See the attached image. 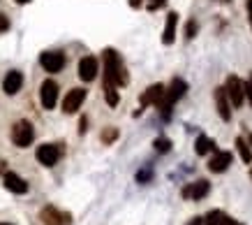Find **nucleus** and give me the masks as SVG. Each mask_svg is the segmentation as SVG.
<instances>
[{
    "label": "nucleus",
    "mask_w": 252,
    "mask_h": 225,
    "mask_svg": "<svg viewBox=\"0 0 252 225\" xmlns=\"http://www.w3.org/2000/svg\"><path fill=\"white\" fill-rule=\"evenodd\" d=\"M104 84L109 86H125L127 84V72L123 65L121 56L116 54L114 49L104 51Z\"/></svg>",
    "instance_id": "f257e3e1"
},
{
    "label": "nucleus",
    "mask_w": 252,
    "mask_h": 225,
    "mask_svg": "<svg viewBox=\"0 0 252 225\" xmlns=\"http://www.w3.org/2000/svg\"><path fill=\"white\" fill-rule=\"evenodd\" d=\"M185 91H188V84H185L183 79H174L171 81V86H169V91H164V95H162V116L169 118V114H171V105H174L176 100H181L185 95Z\"/></svg>",
    "instance_id": "f03ea898"
},
{
    "label": "nucleus",
    "mask_w": 252,
    "mask_h": 225,
    "mask_svg": "<svg viewBox=\"0 0 252 225\" xmlns=\"http://www.w3.org/2000/svg\"><path fill=\"white\" fill-rule=\"evenodd\" d=\"M32 140H35V130H32L31 121H16L12 128V142L19 149H26L32 144Z\"/></svg>",
    "instance_id": "7ed1b4c3"
},
{
    "label": "nucleus",
    "mask_w": 252,
    "mask_h": 225,
    "mask_svg": "<svg viewBox=\"0 0 252 225\" xmlns=\"http://www.w3.org/2000/svg\"><path fill=\"white\" fill-rule=\"evenodd\" d=\"M39 218H42L44 225H69L72 223V216H69L67 211H61L54 204H49V207H44V209L39 211Z\"/></svg>",
    "instance_id": "20e7f679"
},
{
    "label": "nucleus",
    "mask_w": 252,
    "mask_h": 225,
    "mask_svg": "<svg viewBox=\"0 0 252 225\" xmlns=\"http://www.w3.org/2000/svg\"><path fill=\"white\" fill-rule=\"evenodd\" d=\"M224 93H227V98L231 100V105L234 107H241L245 100V86L243 81L238 77H229L227 79V86H224Z\"/></svg>",
    "instance_id": "39448f33"
},
{
    "label": "nucleus",
    "mask_w": 252,
    "mask_h": 225,
    "mask_svg": "<svg viewBox=\"0 0 252 225\" xmlns=\"http://www.w3.org/2000/svg\"><path fill=\"white\" fill-rule=\"evenodd\" d=\"M39 65H42L46 72L56 75V72H61L63 68H65V56H63L61 51H44V54L39 56Z\"/></svg>",
    "instance_id": "423d86ee"
},
{
    "label": "nucleus",
    "mask_w": 252,
    "mask_h": 225,
    "mask_svg": "<svg viewBox=\"0 0 252 225\" xmlns=\"http://www.w3.org/2000/svg\"><path fill=\"white\" fill-rule=\"evenodd\" d=\"M39 100H42V107L44 109H54L56 100H58V84L46 79L44 84L39 86Z\"/></svg>",
    "instance_id": "0eeeda50"
},
{
    "label": "nucleus",
    "mask_w": 252,
    "mask_h": 225,
    "mask_svg": "<svg viewBox=\"0 0 252 225\" xmlns=\"http://www.w3.org/2000/svg\"><path fill=\"white\" fill-rule=\"evenodd\" d=\"M35 155H37V160L44 167H54L58 163V158H61V149L56 147V144H42V147H37Z\"/></svg>",
    "instance_id": "6e6552de"
},
{
    "label": "nucleus",
    "mask_w": 252,
    "mask_h": 225,
    "mask_svg": "<svg viewBox=\"0 0 252 225\" xmlns=\"http://www.w3.org/2000/svg\"><path fill=\"white\" fill-rule=\"evenodd\" d=\"M86 100V88H72L67 95H65V100H63V112L65 114H74Z\"/></svg>",
    "instance_id": "1a4fd4ad"
},
{
    "label": "nucleus",
    "mask_w": 252,
    "mask_h": 225,
    "mask_svg": "<svg viewBox=\"0 0 252 225\" xmlns=\"http://www.w3.org/2000/svg\"><path fill=\"white\" fill-rule=\"evenodd\" d=\"M97 72H99V63L95 56H84L79 61V77L84 79V81H93V79L97 77Z\"/></svg>",
    "instance_id": "9d476101"
},
{
    "label": "nucleus",
    "mask_w": 252,
    "mask_h": 225,
    "mask_svg": "<svg viewBox=\"0 0 252 225\" xmlns=\"http://www.w3.org/2000/svg\"><path fill=\"white\" fill-rule=\"evenodd\" d=\"M23 86V75L19 70H12L5 75V79H2V91L7 95H16L19 91H21Z\"/></svg>",
    "instance_id": "9b49d317"
},
{
    "label": "nucleus",
    "mask_w": 252,
    "mask_h": 225,
    "mask_svg": "<svg viewBox=\"0 0 252 225\" xmlns=\"http://www.w3.org/2000/svg\"><path fill=\"white\" fill-rule=\"evenodd\" d=\"M231 160H234V158H231L229 151H218V153L211 158V163H208V170L215 172V174H220V172H224L227 167H229Z\"/></svg>",
    "instance_id": "f8f14e48"
},
{
    "label": "nucleus",
    "mask_w": 252,
    "mask_h": 225,
    "mask_svg": "<svg viewBox=\"0 0 252 225\" xmlns=\"http://www.w3.org/2000/svg\"><path fill=\"white\" fill-rule=\"evenodd\" d=\"M215 105H218V114H220L222 121H231L229 98L224 93V88H215Z\"/></svg>",
    "instance_id": "ddd939ff"
},
{
    "label": "nucleus",
    "mask_w": 252,
    "mask_h": 225,
    "mask_svg": "<svg viewBox=\"0 0 252 225\" xmlns=\"http://www.w3.org/2000/svg\"><path fill=\"white\" fill-rule=\"evenodd\" d=\"M164 95V86L162 84H153L146 88V93L141 95V107H148V105H158Z\"/></svg>",
    "instance_id": "4468645a"
},
{
    "label": "nucleus",
    "mask_w": 252,
    "mask_h": 225,
    "mask_svg": "<svg viewBox=\"0 0 252 225\" xmlns=\"http://www.w3.org/2000/svg\"><path fill=\"white\" fill-rule=\"evenodd\" d=\"M5 188L12 190V193H16V195L28 193V184H26L19 174H14V172H7V174H5Z\"/></svg>",
    "instance_id": "2eb2a0df"
},
{
    "label": "nucleus",
    "mask_w": 252,
    "mask_h": 225,
    "mask_svg": "<svg viewBox=\"0 0 252 225\" xmlns=\"http://www.w3.org/2000/svg\"><path fill=\"white\" fill-rule=\"evenodd\" d=\"M208 181L206 179H201V181H197V184H192L190 188H185L183 195L185 197H192V200H201V197H206L208 195Z\"/></svg>",
    "instance_id": "dca6fc26"
},
{
    "label": "nucleus",
    "mask_w": 252,
    "mask_h": 225,
    "mask_svg": "<svg viewBox=\"0 0 252 225\" xmlns=\"http://www.w3.org/2000/svg\"><path fill=\"white\" fill-rule=\"evenodd\" d=\"M176 26H178V14H176V12H169L167 24H164V35H162V42H164V44H171L176 39Z\"/></svg>",
    "instance_id": "f3484780"
},
{
    "label": "nucleus",
    "mask_w": 252,
    "mask_h": 225,
    "mask_svg": "<svg viewBox=\"0 0 252 225\" xmlns=\"http://www.w3.org/2000/svg\"><path fill=\"white\" fill-rule=\"evenodd\" d=\"M211 149H215L213 142L208 140L206 135H199V137H197V144H194V151H197L199 155H206Z\"/></svg>",
    "instance_id": "a211bd4d"
},
{
    "label": "nucleus",
    "mask_w": 252,
    "mask_h": 225,
    "mask_svg": "<svg viewBox=\"0 0 252 225\" xmlns=\"http://www.w3.org/2000/svg\"><path fill=\"white\" fill-rule=\"evenodd\" d=\"M236 147H238L241 158H243V163H252V149L248 147V142H245L243 137H238V140H236Z\"/></svg>",
    "instance_id": "6ab92c4d"
},
{
    "label": "nucleus",
    "mask_w": 252,
    "mask_h": 225,
    "mask_svg": "<svg viewBox=\"0 0 252 225\" xmlns=\"http://www.w3.org/2000/svg\"><path fill=\"white\" fill-rule=\"evenodd\" d=\"M104 95H107V105L109 107H116L118 105V91H116V86H109V84H104Z\"/></svg>",
    "instance_id": "aec40b11"
},
{
    "label": "nucleus",
    "mask_w": 252,
    "mask_h": 225,
    "mask_svg": "<svg viewBox=\"0 0 252 225\" xmlns=\"http://www.w3.org/2000/svg\"><path fill=\"white\" fill-rule=\"evenodd\" d=\"M224 218V214L222 211H208L206 214V218H204V225H220V221Z\"/></svg>",
    "instance_id": "412c9836"
},
{
    "label": "nucleus",
    "mask_w": 252,
    "mask_h": 225,
    "mask_svg": "<svg viewBox=\"0 0 252 225\" xmlns=\"http://www.w3.org/2000/svg\"><path fill=\"white\" fill-rule=\"evenodd\" d=\"M116 137H118V130H116V128H111V125L102 130V142H104V144H111V142H116Z\"/></svg>",
    "instance_id": "4be33fe9"
},
{
    "label": "nucleus",
    "mask_w": 252,
    "mask_h": 225,
    "mask_svg": "<svg viewBox=\"0 0 252 225\" xmlns=\"http://www.w3.org/2000/svg\"><path fill=\"white\" fill-rule=\"evenodd\" d=\"M153 147H155V151H160V153H167L169 149H171V142H169L167 137H158Z\"/></svg>",
    "instance_id": "5701e85b"
},
{
    "label": "nucleus",
    "mask_w": 252,
    "mask_h": 225,
    "mask_svg": "<svg viewBox=\"0 0 252 225\" xmlns=\"http://www.w3.org/2000/svg\"><path fill=\"white\" fill-rule=\"evenodd\" d=\"M151 177H153V172H151V170H141L137 174V181H139V184H144V181H148Z\"/></svg>",
    "instance_id": "b1692460"
},
{
    "label": "nucleus",
    "mask_w": 252,
    "mask_h": 225,
    "mask_svg": "<svg viewBox=\"0 0 252 225\" xmlns=\"http://www.w3.org/2000/svg\"><path fill=\"white\" fill-rule=\"evenodd\" d=\"M194 33H197V24H194V21H190V24H188V28H185V38L192 39V38H194Z\"/></svg>",
    "instance_id": "393cba45"
},
{
    "label": "nucleus",
    "mask_w": 252,
    "mask_h": 225,
    "mask_svg": "<svg viewBox=\"0 0 252 225\" xmlns=\"http://www.w3.org/2000/svg\"><path fill=\"white\" fill-rule=\"evenodd\" d=\"M9 31V19L5 14H0V33H5Z\"/></svg>",
    "instance_id": "a878e982"
},
{
    "label": "nucleus",
    "mask_w": 252,
    "mask_h": 225,
    "mask_svg": "<svg viewBox=\"0 0 252 225\" xmlns=\"http://www.w3.org/2000/svg\"><path fill=\"white\" fill-rule=\"evenodd\" d=\"M167 0H148V9H158V7H162Z\"/></svg>",
    "instance_id": "bb28decb"
},
{
    "label": "nucleus",
    "mask_w": 252,
    "mask_h": 225,
    "mask_svg": "<svg viewBox=\"0 0 252 225\" xmlns=\"http://www.w3.org/2000/svg\"><path fill=\"white\" fill-rule=\"evenodd\" d=\"M245 95L250 98V105H252V75H250V79H248V84H245Z\"/></svg>",
    "instance_id": "cd10ccee"
},
{
    "label": "nucleus",
    "mask_w": 252,
    "mask_h": 225,
    "mask_svg": "<svg viewBox=\"0 0 252 225\" xmlns=\"http://www.w3.org/2000/svg\"><path fill=\"white\" fill-rule=\"evenodd\" d=\"M220 225H236V223H234V221H231L229 216H224V218L220 221Z\"/></svg>",
    "instance_id": "c85d7f7f"
},
{
    "label": "nucleus",
    "mask_w": 252,
    "mask_h": 225,
    "mask_svg": "<svg viewBox=\"0 0 252 225\" xmlns=\"http://www.w3.org/2000/svg\"><path fill=\"white\" fill-rule=\"evenodd\" d=\"M188 225H204V218H192Z\"/></svg>",
    "instance_id": "c756f323"
},
{
    "label": "nucleus",
    "mask_w": 252,
    "mask_h": 225,
    "mask_svg": "<svg viewBox=\"0 0 252 225\" xmlns=\"http://www.w3.org/2000/svg\"><path fill=\"white\" fill-rule=\"evenodd\" d=\"M248 16H250V26H252V0H248Z\"/></svg>",
    "instance_id": "7c9ffc66"
},
{
    "label": "nucleus",
    "mask_w": 252,
    "mask_h": 225,
    "mask_svg": "<svg viewBox=\"0 0 252 225\" xmlns=\"http://www.w3.org/2000/svg\"><path fill=\"white\" fill-rule=\"evenodd\" d=\"M141 2L144 0H130V7H141Z\"/></svg>",
    "instance_id": "2f4dec72"
},
{
    "label": "nucleus",
    "mask_w": 252,
    "mask_h": 225,
    "mask_svg": "<svg viewBox=\"0 0 252 225\" xmlns=\"http://www.w3.org/2000/svg\"><path fill=\"white\" fill-rule=\"evenodd\" d=\"M14 2H19V5H26V2H31V0H14Z\"/></svg>",
    "instance_id": "473e14b6"
},
{
    "label": "nucleus",
    "mask_w": 252,
    "mask_h": 225,
    "mask_svg": "<svg viewBox=\"0 0 252 225\" xmlns=\"http://www.w3.org/2000/svg\"><path fill=\"white\" fill-rule=\"evenodd\" d=\"M250 144H252V135H250Z\"/></svg>",
    "instance_id": "72a5a7b5"
},
{
    "label": "nucleus",
    "mask_w": 252,
    "mask_h": 225,
    "mask_svg": "<svg viewBox=\"0 0 252 225\" xmlns=\"http://www.w3.org/2000/svg\"><path fill=\"white\" fill-rule=\"evenodd\" d=\"M0 225H9V223H0Z\"/></svg>",
    "instance_id": "f704fd0d"
},
{
    "label": "nucleus",
    "mask_w": 252,
    "mask_h": 225,
    "mask_svg": "<svg viewBox=\"0 0 252 225\" xmlns=\"http://www.w3.org/2000/svg\"><path fill=\"white\" fill-rule=\"evenodd\" d=\"M250 174H252V172H250Z\"/></svg>",
    "instance_id": "c9c22d12"
}]
</instances>
